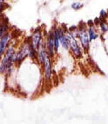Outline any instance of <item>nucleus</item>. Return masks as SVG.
I'll return each mask as SVG.
<instances>
[{"label": "nucleus", "instance_id": "f257e3e1", "mask_svg": "<svg viewBox=\"0 0 108 124\" xmlns=\"http://www.w3.org/2000/svg\"><path fill=\"white\" fill-rule=\"evenodd\" d=\"M13 53H14V50H13V48H9L8 50L6 55L4 56V58H3L1 65V73L3 72V70H4L6 67H8L9 62L11 60L12 55H13Z\"/></svg>", "mask_w": 108, "mask_h": 124}, {"label": "nucleus", "instance_id": "9d476101", "mask_svg": "<svg viewBox=\"0 0 108 124\" xmlns=\"http://www.w3.org/2000/svg\"><path fill=\"white\" fill-rule=\"evenodd\" d=\"M54 47H55V50H57L59 46V32H58V31H56L54 33Z\"/></svg>", "mask_w": 108, "mask_h": 124}, {"label": "nucleus", "instance_id": "1a4fd4ad", "mask_svg": "<svg viewBox=\"0 0 108 124\" xmlns=\"http://www.w3.org/2000/svg\"><path fill=\"white\" fill-rule=\"evenodd\" d=\"M54 38H53L52 35L50 34L49 36V39H48V43H47V46L48 49H49V53L50 55L52 56L53 55V41H54Z\"/></svg>", "mask_w": 108, "mask_h": 124}, {"label": "nucleus", "instance_id": "ddd939ff", "mask_svg": "<svg viewBox=\"0 0 108 124\" xmlns=\"http://www.w3.org/2000/svg\"><path fill=\"white\" fill-rule=\"evenodd\" d=\"M82 6H83V4H82L81 3H73V4H72V8H73L74 9H75V10L79 9L81 8Z\"/></svg>", "mask_w": 108, "mask_h": 124}, {"label": "nucleus", "instance_id": "9b49d317", "mask_svg": "<svg viewBox=\"0 0 108 124\" xmlns=\"http://www.w3.org/2000/svg\"><path fill=\"white\" fill-rule=\"evenodd\" d=\"M39 60L41 62L44 63L45 62V57H46V55H45V50L44 49H41L39 53Z\"/></svg>", "mask_w": 108, "mask_h": 124}, {"label": "nucleus", "instance_id": "39448f33", "mask_svg": "<svg viewBox=\"0 0 108 124\" xmlns=\"http://www.w3.org/2000/svg\"><path fill=\"white\" fill-rule=\"evenodd\" d=\"M30 50L31 48H29V46H24V48L21 50V52L17 54L16 60H17V61H20L24 59L25 56L28 55L29 53H30Z\"/></svg>", "mask_w": 108, "mask_h": 124}, {"label": "nucleus", "instance_id": "423d86ee", "mask_svg": "<svg viewBox=\"0 0 108 124\" xmlns=\"http://www.w3.org/2000/svg\"><path fill=\"white\" fill-rule=\"evenodd\" d=\"M41 33L39 32H36L32 36V46L34 48H38L40 40H41Z\"/></svg>", "mask_w": 108, "mask_h": 124}, {"label": "nucleus", "instance_id": "4468645a", "mask_svg": "<svg viewBox=\"0 0 108 124\" xmlns=\"http://www.w3.org/2000/svg\"><path fill=\"white\" fill-rule=\"evenodd\" d=\"M101 16H102V17H105L106 16V12L104 11H101Z\"/></svg>", "mask_w": 108, "mask_h": 124}, {"label": "nucleus", "instance_id": "0eeeda50", "mask_svg": "<svg viewBox=\"0 0 108 124\" xmlns=\"http://www.w3.org/2000/svg\"><path fill=\"white\" fill-rule=\"evenodd\" d=\"M10 39V36L9 34H6V35H3V37L1 38V45H0V46H1V55L3 54V52H4V49L6 48V44H7V42H8V40Z\"/></svg>", "mask_w": 108, "mask_h": 124}, {"label": "nucleus", "instance_id": "2eb2a0df", "mask_svg": "<svg viewBox=\"0 0 108 124\" xmlns=\"http://www.w3.org/2000/svg\"><path fill=\"white\" fill-rule=\"evenodd\" d=\"M88 24L90 26H92V25H93V21H91V20H90V21H88Z\"/></svg>", "mask_w": 108, "mask_h": 124}, {"label": "nucleus", "instance_id": "7ed1b4c3", "mask_svg": "<svg viewBox=\"0 0 108 124\" xmlns=\"http://www.w3.org/2000/svg\"><path fill=\"white\" fill-rule=\"evenodd\" d=\"M79 38L81 40L82 45L83 46L84 49L87 48L88 47V36L87 33L83 29L81 30L80 34H79Z\"/></svg>", "mask_w": 108, "mask_h": 124}, {"label": "nucleus", "instance_id": "20e7f679", "mask_svg": "<svg viewBox=\"0 0 108 124\" xmlns=\"http://www.w3.org/2000/svg\"><path fill=\"white\" fill-rule=\"evenodd\" d=\"M44 66H45V78L47 79H49L51 75V65L49 59L47 56H46L44 62Z\"/></svg>", "mask_w": 108, "mask_h": 124}, {"label": "nucleus", "instance_id": "f03ea898", "mask_svg": "<svg viewBox=\"0 0 108 124\" xmlns=\"http://www.w3.org/2000/svg\"><path fill=\"white\" fill-rule=\"evenodd\" d=\"M68 39L69 41H70V45L71 46V48H72L73 54L77 57L81 56V52H80V48H79L78 46L76 41L73 35L72 34H70V36L68 37Z\"/></svg>", "mask_w": 108, "mask_h": 124}, {"label": "nucleus", "instance_id": "6e6552de", "mask_svg": "<svg viewBox=\"0 0 108 124\" xmlns=\"http://www.w3.org/2000/svg\"><path fill=\"white\" fill-rule=\"evenodd\" d=\"M59 38H60V40L61 44H62V46L64 47L65 49H68V48L69 44H70V41H69L68 37H66V36H65L63 34L59 33Z\"/></svg>", "mask_w": 108, "mask_h": 124}, {"label": "nucleus", "instance_id": "f8f14e48", "mask_svg": "<svg viewBox=\"0 0 108 124\" xmlns=\"http://www.w3.org/2000/svg\"><path fill=\"white\" fill-rule=\"evenodd\" d=\"M89 35H90V40L95 39L98 37V35L95 34L94 31H93V29H90L89 30Z\"/></svg>", "mask_w": 108, "mask_h": 124}, {"label": "nucleus", "instance_id": "dca6fc26", "mask_svg": "<svg viewBox=\"0 0 108 124\" xmlns=\"http://www.w3.org/2000/svg\"><path fill=\"white\" fill-rule=\"evenodd\" d=\"M101 27H102V30L103 31H107L105 25H104V24H101Z\"/></svg>", "mask_w": 108, "mask_h": 124}]
</instances>
